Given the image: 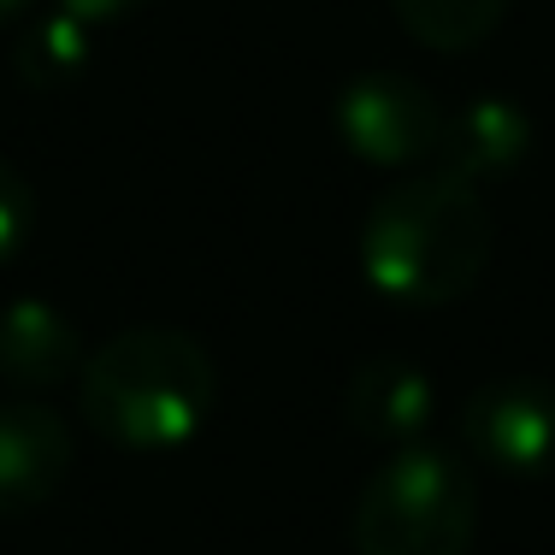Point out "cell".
I'll return each instance as SVG.
<instances>
[{"label": "cell", "instance_id": "cell-1", "mask_svg": "<svg viewBox=\"0 0 555 555\" xmlns=\"http://www.w3.org/2000/svg\"><path fill=\"white\" fill-rule=\"evenodd\" d=\"M485 260H491V207L473 183H455L443 171L390 183L366 214V284L402 308H443L467 296Z\"/></svg>", "mask_w": 555, "mask_h": 555}, {"label": "cell", "instance_id": "cell-2", "mask_svg": "<svg viewBox=\"0 0 555 555\" xmlns=\"http://www.w3.org/2000/svg\"><path fill=\"white\" fill-rule=\"evenodd\" d=\"M214 354L171 325H130L83 366V414L118 449H178L214 414Z\"/></svg>", "mask_w": 555, "mask_h": 555}, {"label": "cell", "instance_id": "cell-3", "mask_svg": "<svg viewBox=\"0 0 555 555\" xmlns=\"http://www.w3.org/2000/svg\"><path fill=\"white\" fill-rule=\"evenodd\" d=\"M473 479L455 455L402 443L354 502V555H467Z\"/></svg>", "mask_w": 555, "mask_h": 555}, {"label": "cell", "instance_id": "cell-4", "mask_svg": "<svg viewBox=\"0 0 555 555\" xmlns=\"http://www.w3.org/2000/svg\"><path fill=\"white\" fill-rule=\"evenodd\" d=\"M332 118L349 154H361L373 166H420L438 154L443 137V107L431 101L426 83H414L402 72L349 77L332 101Z\"/></svg>", "mask_w": 555, "mask_h": 555}, {"label": "cell", "instance_id": "cell-5", "mask_svg": "<svg viewBox=\"0 0 555 555\" xmlns=\"http://www.w3.org/2000/svg\"><path fill=\"white\" fill-rule=\"evenodd\" d=\"M461 443L479 467L496 473H555V385L532 373L491 378L461 408Z\"/></svg>", "mask_w": 555, "mask_h": 555}, {"label": "cell", "instance_id": "cell-6", "mask_svg": "<svg viewBox=\"0 0 555 555\" xmlns=\"http://www.w3.org/2000/svg\"><path fill=\"white\" fill-rule=\"evenodd\" d=\"M72 473V431L42 402H0V520L36 514Z\"/></svg>", "mask_w": 555, "mask_h": 555}, {"label": "cell", "instance_id": "cell-7", "mask_svg": "<svg viewBox=\"0 0 555 555\" xmlns=\"http://www.w3.org/2000/svg\"><path fill=\"white\" fill-rule=\"evenodd\" d=\"M526 149H532V125H526V113L514 107V101L502 95H485V101H467L461 113L443 118V137H438V154H431V171H443V178L455 183H496L508 178L514 166L526 160Z\"/></svg>", "mask_w": 555, "mask_h": 555}, {"label": "cell", "instance_id": "cell-8", "mask_svg": "<svg viewBox=\"0 0 555 555\" xmlns=\"http://www.w3.org/2000/svg\"><path fill=\"white\" fill-rule=\"evenodd\" d=\"M83 343H77L72 320L42 296H18L0 308V378L18 390H42L60 385L77 366Z\"/></svg>", "mask_w": 555, "mask_h": 555}, {"label": "cell", "instance_id": "cell-9", "mask_svg": "<svg viewBox=\"0 0 555 555\" xmlns=\"http://www.w3.org/2000/svg\"><path fill=\"white\" fill-rule=\"evenodd\" d=\"M343 408H349L354 431H366V438L414 443L420 426L431 420V385H426V373H420L414 361L378 354V361H366L361 373L349 378Z\"/></svg>", "mask_w": 555, "mask_h": 555}, {"label": "cell", "instance_id": "cell-10", "mask_svg": "<svg viewBox=\"0 0 555 555\" xmlns=\"http://www.w3.org/2000/svg\"><path fill=\"white\" fill-rule=\"evenodd\" d=\"M12 65L30 89H72L89 72V24L77 12H48L42 24L24 30V42L12 48Z\"/></svg>", "mask_w": 555, "mask_h": 555}, {"label": "cell", "instance_id": "cell-11", "mask_svg": "<svg viewBox=\"0 0 555 555\" xmlns=\"http://www.w3.org/2000/svg\"><path fill=\"white\" fill-rule=\"evenodd\" d=\"M390 7L408 24V36H420L438 54H461V48H479L496 30L508 0H390Z\"/></svg>", "mask_w": 555, "mask_h": 555}, {"label": "cell", "instance_id": "cell-12", "mask_svg": "<svg viewBox=\"0 0 555 555\" xmlns=\"http://www.w3.org/2000/svg\"><path fill=\"white\" fill-rule=\"evenodd\" d=\"M30 224H36V195H30V183H24V171L12 166V160H0V267H7V260L24 248Z\"/></svg>", "mask_w": 555, "mask_h": 555}, {"label": "cell", "instance_id": "cell-13", "mask_svg": "<svg viewBox=\"0 0 555 555\" xmlns=\"http://www.w3.org/2000/svg\"><path fill=\"white\" fill-rule=\"evenodd\" d=\"M65 12H77L83 24H107V18H125V12L149 7V0H60Z\"/></svg>", "mask_w": 555, "mask_h": 555}, {"label": "cell", "instance_id": "cell-14", "mask_svg": "<svg viewBox=\"0 0 555 555\" xmlns=\"http://www.w3.org/2000/svg\"><path fill=\"white\" fill-rule=\"evenodd\" d=\"M24 7H30V0H0V24H7V18H18Z\"/></svg>", "mask_w": 555, "mask_h": 555}]
</instances>
